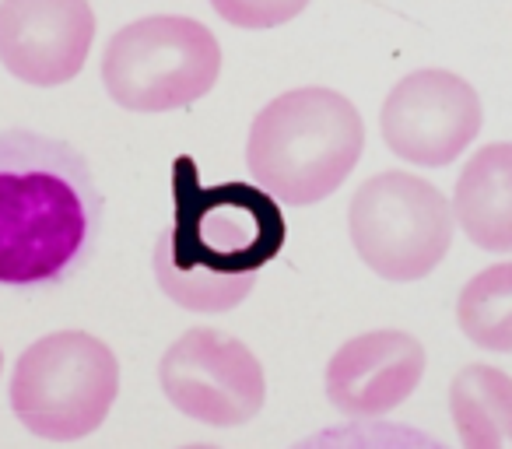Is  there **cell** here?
<instances>
[{"mask_svg":"<svg viewBox=\"0 0 512 449\" xmlns=\"http://www.w3.org/2000/svg\"><path fill=\"white\" fill-rule=\"evenodd\" d=\"M102 190L78 148L0 130V288H53L92 260Z\"/></svg>","mask_w":512,"mask_h":449,"instance_id":"1","label":"cell"},{"mask_svg":"<svg viewBox=\"0 0 512 449\" xmlns=\"http://www.w3.org/2000/svg\"><path fill=\"white\" fill-rule=\"evenodd\" d=\"M285 246L281 204L260 186H200L193 158L176 165V218L155 243L158 288L186 313H228Z\"/></svg>","mask_w":512,"mask_h":449,"instance_id":"2","label":"cell"},{"mask_svg":"<svg viewBox=\"0 0 512 449\" xmlns=\"http://www.w3.org/2000/svg\"><path fill=\"white\" fill-rule=\"evenodd\" d=\"M365 148V123L355 102L334 88H292L253 116L246 169L253 186L288 207L327 200Z\"/></svg>","mask_w":512,"mask_h":449,"instance_id":"3","label":"cell"},{"mask_svg":"<svg viewBox=\"0 0 512 449\" xmlns=\"http://www.w3.org/2000/svg\"><path fill=\"white\" fill-rule=\"evenodd\" d=\"M120 397L113 348L85 330L39 337L11 372V411L50 442H78L109 418Z\"/></svg>","mask_w":512,"mask_h":449,"instance_id":"4","label":"cell"},{"mask_svg":"<svg viewBox=\"0 0 512 449\" xmlns=\"http://www.w3.org/2000/svg\"><path fill=\"white\" fill-rule=\"evenodd\" d=\"M221 74V46L207 25L183 15H148L109 36L102 85L130 113L193 106Z\"/></svg>","mask_w":512,"mask_h":449,"instance_id":"5","label":"cell"},{"mask_svg":"<svg viewBox=\"0 0 512 449\" xmlns=\"http://www.w3.org/2000/svg\"><path fill=\"white\" fill-rule=\"evenodd\" d=\"M355 253L383 281L411 285L432 274L453 246V204L414 172H379L351 197Z\"/></svg>","mask_w":512,"mask_h":449,"instance_id":"6","label":"cell"},{"mask_svg":"<svg viewBox=\"0 0 512 449\" xmlns=\"http://www.w3.org/2000/svg\"><path fill=\"white\" fill-rule=\"evenodd\" d=\"M162 393L179 414L214 428L246 425L267 400L264 365L239 337L193 327L158 362Z\"/></svg>","mask_w":512,"mask_h":449,"instance_id":"7","label":"cell"},{"mask_svg":"<svg viewBox=\"0 0 512 449\" xmlns=\"http://www.w3.org/2000/svg\"><path fill=\"white\" fill-rule=\"evenodd\" d=\"M484 123L481 95L453 71H414L390 88L379 113L386 148L425 169H442L477 141Z\"/></svg>","mask_w":512,"mask_h":449,"instance_id":"8","label":"cell"},{"mask_svg":"<svg viewBox=\"0 0 512 449\" xmlns=\"http://www.w3.org/2000/svg\"><path fill=\"white\" fill-rule=\"evenodd\" d=\"M92 43L88 0H0V64L25 85H67L81 74Z\"/></svg>","mask_w":512,"mask_h":449,"instance_id":"9","label":"cell"},{"mask_svg":"<svg viewBox=\"0 0 512 449\" xmlns=\"http://www.w3.org/2000/svg\"><path fill=\"white\" fill-rule=\"evenodd\" d=\"M425 348L404 330H372L344 341L327 362V400L351 421L397 411L425 379Z\"/></svg>","mask_w":512,"mask_h":449,"instance_id":"10","label":"cell"},{"mask_svg":"<svg viewBox=\"0 0 512 449\" xmlns=\"http://www.w3.org/2000/svg\"><path fill=\"white\" fill-rule=\"evenodd\" d=\"M453 218L484 253H512V141L488 144L463 165Z\"/></svg>","mask_w":512,"mask_h":449,"instance_id":"11","label":"cell"},{"mask_svg":"<svg viewBox=\"0 0 512 449\" xmlns=\"http://www.w3.org/2000/svg\"><path fill=\"white\" fill-rule=\"evenodd\" d=\"M449 414L463 449H512V376L467 365L449 383Z\"/></svg>","mask_w":512,"mask_h":449,"instance_id":"12","label":"cell"},{"mask_svg":"<svg viewBox=\"0 0 512 449\" xmlns=\"http://www.w3.org/2000/svg\"><path fill=\"white\" fill-rule=\"evenodd\" d=\"M456 320L470 344L512 355V260L474 274L463 285Z\"/></svg>","mask_w":512,"mask_h":449,"instance_id":"13","label":"cell"},{"mask_svg":"<svg viewBox=\"0 0 512 449\" xmlns=\"http://www.w3.org/2000/svg\"><path fill=\"white\" fill-rule=\"evenodd\" d=\"M292 449H449L435 435L411 425H393V421H351L313 432L309 439L295 442Z\"/></svg>","mask_w":512,"mask_h":449,"instance_id":"14","label":"cell"},{"mask_svg":"<svg viewBox=\"0 0 512 449\" xmlns=\"http://www.w3.org/2000/svg\"><path fill=\"white\" fill-rule=\"evenodd\" d=\"M211 8L235 29L267 32L299 18L309 8V0H211Z\"/></svg>","mask_w":512,"mask_h":449,"instance_id":"15","label":"cell"},{"mask_svg":"<svg viewBox=\"0 0 512 449\" xmlns=\"http://www.w3.org/2000/svg\"><path fill=\"white\" fill-rule=\"evenodd\" d=\"M183 449H218V446H183Z\"/></svg>","mask_w":512,"mask_h":449,"instance_id":"16","label":"cell"},{"mask_svg":"<svg viewBox=\"0 0 512 449\" xmlns=\"http://www.w3.org/2000/svg\"><path fill=\"white\" fill-rule=\"evenodd\" d=\"M0 365H4V358H0Z\"/></svg>","mask_w":512,"mask_h":449,"instance_id":"17","label":"cell"}]
</instances>
